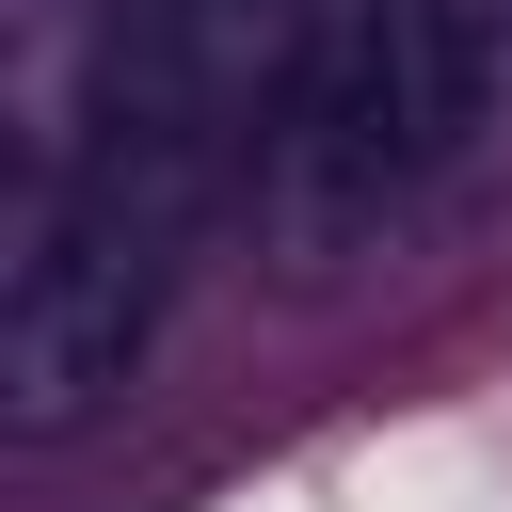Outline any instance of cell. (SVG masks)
Listing matches in <instances>:
<instances>
[{
    "label": "cell",
    "mask_w": 512,
    "mask_h": 512,
    "mask_svg": "<svg viewBox=\"0 0 512 512\" xmlns=\"http://www.w3.org/2000/svg\"><path fill=\"white\" fill-rule=\"evenodd\" d=\"M176 256H192V224L144 176L80 160L0 256V432H96L160 352Z\"/></svg>",
    "instance_id": "obj_1"
}]
</instances>
